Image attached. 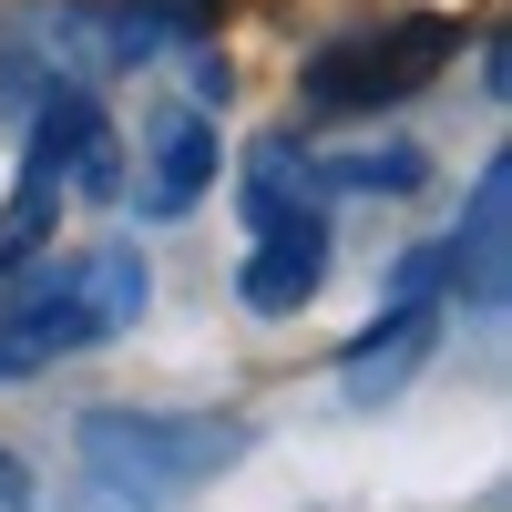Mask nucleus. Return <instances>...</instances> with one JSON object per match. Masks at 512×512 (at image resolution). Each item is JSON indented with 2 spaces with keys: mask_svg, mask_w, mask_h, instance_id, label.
I'll return each mask as SVG.
<instances>
[{
  "mask_svg": "<svg viewBox=\"0 0 512 512\" xmlns=\"http://www.w3.org/2000/svg\"><path fill=\"white\" fill-rule=\"evenodd\" d=\"M82 451V512H175L195 482H216L246 451V420L205 410H93L72 431Z\"/></svg>",
  "mask_w": 512,
  "mask_h": 512,
  "instance_id": "nucleus-1",
  "label": "nucleus"
},
{
  "mask_svg": "<svg viewBox=\"0 0 512 512\" xmlns=\"http://www.w3.org/2000/svg\"><path fill=\"white\" fill-rule=\"evenodd\" d=\"M144 297H154V277H144L134 246H82V256H62V267L0 277V379H31V369L93 349V338H113V328H134Z\"/></svg>",
  "mask_w": 512,
  "mask_h": 512,
  "instance_id": "nucleus-2",
  "label": "nucleus"
},
{
  "mask_svg": "<svg viewBox=\"0 0 512 512\" xmlns=\"http://www.w3.org/2000/svg\"><path fill=\"white\" fill-rule=\"evenodd\" d=\"M246 308L256 318H287L308 308L318 277H328V205H318V164L297 144H256L246 154Z\"/></svg>",
  "mask_w": 512,
  "mask_h": 512,
  "instance_id": "nucleus-3",
  "label": "nucleus"
},
{
  "mask_svg": "<svg viewBox=\"0 0 512 512\" xmlns=\"http://www.w3.org/2000/svg\"><path fill=\"white\" fill-rule=\"evenodd\" d=\"M451 21H400V31H349L308 62V103L318 113H379V103H410L420 82L451 62Z\"/></svg>",
  "mask_w": 512,
  "mask_h": 512,
  "instance_id": "nucleus-4",
  "label": "nucleus"
},
{
  "mask_svg": "<svg viewBox=\"0 0 512 512\" xmlns=\"http://www.w3.org/2000/svg\"><path fill=\"white\" fill-rule=\"evenodd\" d=\"M62 31H93L82 52L93 62H154L175 41H205L216 31V0H82V11H52Z\"/></svg>",
  "mask_w": 512,
  "mask_h": 512,
  "instance_id": "nucleus-5",
  "label": "nucleus"
},
{
  "mask_svg": "<svg viewBox=\"0 0 512 512\" xmlns=\"http://www.w3.org/2000/svg\"><path fill=\"white\" fill-rule=\"evenodd\" d=\"M154 185H144V205H154V216H195V195L205 185H216V123H205V113H154Z\"/></svg>",
  "mask_w": 512,
  "mask_h": 512,
  "instance_id": "nucleus-6",
  "label": "nucleus"
},
{
  "mask_svg": "<svg viewBox=\"0 0 512 512\" xmlns=\"http://www.w3.org/2000/svg\"><path fill=\"white\" fill-rule=\"evenodd\" d=\"M420 349H431V308H390V328H369L359 349L338 359V369H349V400H379V390H400Z\"/></svg>",
  "mask_w": 512,
  "mask_h": 512,
  "instance_id": "nucleus-7",
  "label": "nucleus"
},
{
  "mask_svg": "<svg viewBox=\"0 0 512 512\" xmlns=\"http://www.w3.org/2000/svg\"><path fill=\"white\" fill-rule=\"evenodd\" d=\"M410 185H420V154L410 144H359V154L318 164V195H410Z\"/></svg>",
  "mask_w": 512,
  "mask_h": 512,
  "instance_id": "nucleus-8",
  "label": "nucleus"
},
{
  "mask_svg": "<svg viewBox=\"0 0 512 512\" xmlns=\"http://www.w3.org/2000/svg\"><path fill=\"white\" fill-rule=\"evenodd\" d=\"M0 512H31V482H21V461L0 451Z\"/></svg>",
  "mask_w": 512,
  "mask_h": 512,
  "instance_id": "nucleus-9",
  "label": "nucleus"
}]
</instances>
